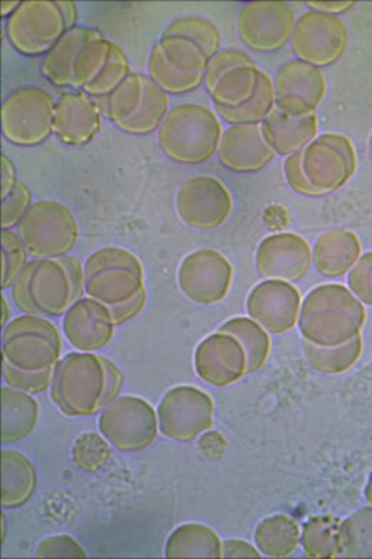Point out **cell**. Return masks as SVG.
<instances>
[{"label": "cell", "instance_id": "6da1fadb", "mask_svg": "<svg viewBox=\"0 0 372 559\" xmlns=\"http://www.w3.org/2000/svg\"><path fill=\"white\" fill-rule=\"evenodd\" d=\"M121 389V372L104 357L69 353L53 369L52 399L68 416L107 409Z\"/></svg>", "mask_w": 372, "mask_h": 559}, {"label": "cell", "instance_id": "7a4b0ae2", "mask_svg": "<svg viewBox=\"0 0 372 559\" xmlns=\"http://www.w3.org/2000/svg\"><path fill=\"white\" fill-rule=\"evenodd\" d=\"M85 295L84 265L75 257L29 261L12 287L13 304L25 314L63 316Z\"/></svg>", "mask_w": 372, "mask_h": 559}, {"label": "cell", "instance_id": "3957f363", "mask_svg": "<svg viewBox=\"0 0 372 559\" xmlns=\"http://www.w3.org/2000/svg\"><path fill=\"white\" fill-rule=\"evenodd\" d=\"M223 134V123L214 109L183 103L169 109L158 130V144L173 163L202 165L218 154Z\"/></svg>", "mask_w": 372, "mask_h": 559}, {"label": "cell", "instance_id": "277c9868", "mask_svg": "<svg viewBox=\"0 0 372 559\" xmlns=\"http://www.w3.org/2000/svg\"><path fill=\"white\" fill-rule=\"evenodd\" d=\"M77 26L75 2L27 0L7 22L9 44L25 57H45L73 27Z\"/></svg>", "mask_w": 372, "mask_h": 559}, {"label": "cell", "instance_id": "5b68a950", "mask_svg": "<svg viewBox=\"0 0 372 559\" xmlns=\"http://www.w3.org/2000/svg\"><path fill=\"white\" fill-rule=\"evenodd\" d=\"M85 295L108 307L127 305L145 288L144 265L131 251L104 247L86 260Z\"/></svg>", "mask_w": 372, "mask_h": 559}, {"label": "cell", "instance_id": "8992f818", "mask_svg": "<svg viewBox=\"0 0 372 559\" xmlns=\"http://www.w3.org/2000/svg\"><path fill=\"white\" fill-rule=\"evenodd\" d=\"M17 237L35 260L61 259L75 249L80 226L61 201H36L17 226Z\"/></svg>", "mask_w": 372, "mask_h": 559}, {"label": "cell", "instance_id": "52a82bcc", "mask_svg": "<svg viewBox=\"0 0 372 559\" xmlns=\"http://www.w3.org/2000/svg\"><path fill=\"white\" fill-rule=\"evenodd\" d=\"M4 361L25 372H44L58 365L62 337L50 320L23 314L3 328Z\"/></svg>", "mask_w": 372, "mask_h": 559}, {"label": "cell", "instance_id": "ba28073f", "mask_svg": "<svg viewBox=\"0 0 372 559\" xmlns=\"http://www.w3.org/2000/svg\"><path fill=\"white\" fill-rule=\"evenodd\" d=\"M57 100L39 86H23L3 100V139L17 146H38L53 135Z\"/></svg>", "mask_w": 372, "mask_h": 559}, {"label": "cell", "instance_id": "9c48e42d", "mask_svg": "<svg viewBox=\"0 0 372 559\" xmlns=\"http://www.w3.org/2000/svg\"><path fill=\"white\" fill-rule=\"evenodd\" d=\"M357 151L346 135L316 136L301 151V169L316 199L341 190L356 176Z\"/></svg>", "mask_w": 372, "mask_h": 559}, {"label": "cell", "instance_id": "30bf717a", "mask_svg": "<svg viewBox=\"0 0 372 559\" xmlns=\"http://www.w3.org/2000/svg\"><path fill=\"white\" fill-rule=\"evenodd\" d=\"M350 43L346 22L339 16L308 11L297 20L291 47L297 59L316 68H327L344 57Z\"/></svg>", "mask_w": 372, "mask_h": 559}, {"label": "cell", "instance_id": "8fae6325", "mask_svg": "<svg viewBox=\"0 0 372 559\" xmlns=\"http://www.w3.org/2000/svg\"><path fill=\"white\" fill-rule=\"evenodd\" d=\"M176 209L183 226L194 230H215L231 217V191L213 176H196L179 187Z\"/></svg>", "mask_w": 372, "mask_h": 559}, {"label": "cell", "instance_id": "7c38bea8", "mask_svg": "<svg viewBox=\"0 0 372 559\" xmlns=\"http://www.w3.org/2000/svg\"><path fill=\"white\" fill-rule=\"evenodd\" d=\"M100 433L115 448L136 452L149 447L158 433L154 407L136 396L118 397L104 409L99 419Z\"/></svg>", "mask_w": 372, "mask_h": 559}, {"label": "cell", "instance_id": "4fadbf2b", "mask_svg": "<svg viewBox=\"0 0 372 559\" xmlns=\"http://www.w3.org/2000/svg\"><path fill=\"white\" fill-rule=\"evenodd\" d=\"M297 16L284 2L247 3L237 21L242 44L260 53L281 50L292 38Z\"/></svg>", "mask_w": 372, "mask_h": 559}, {"label": "cell", "instance_id": "5bb4252c", "mask_svg": "<svg viewBox=\"0 0 372 559\" xmlns=\"http://www.w3.org/2000/svg\"><path fill=\"white\" fill-rule=\"evenodd\" d=\"M233 270L218 251L202 249L188 254L178 270L182 295L196 305H217L229 293Z\"/></svg>", "mask_w": 372, "mask_h": 559}, {"label": "cell", "instance_id": "9a60e30c", "mask_svg": "<svg viewBox=\"0 0 372 559\" xmlns=\"http://www.w3.org/2000/svg\"><path fill=\"white\" fill-rule=\"evenodd\" d=\"M275 107L293 117L312 116L327 95L323 70L293 59L279 68L274 78Z\"/></svg>", "mask_w": 372, "mask_h": 559}, {"label": "cell", "instance_id": "2e32d148", "mask_svg": "<svg viewBox=\"0 0 372 559\" xmlns=\"http://www.w3.org/2000/svg\"><path fill=\"white\" fill-rule=\"evenodd\" d=\"M311 247L296 233H279L265 238L256 253L261 276L281 282H298L311 265Z\"/></svg>", "mask_w": 372, "mask_h": 559}, {"label": "cell", "instance_id": "e0dca14e", "mask_svg": "<svg viewBox=\"0 0 372 559\" xmlns=\"http://www.w3.org/2000/svg\"><path fill=\"white\" fill-rule=\"evenodd\" d=\"M103 119L98 104L91 95L73 91L57 100L53 135L63 145L84 146L98 135Z\"/></svg>", "mask_w": 372, "mask_h": 559}, {"label": "cell", "instance_id": "ac0fdd59", "mask_svg": "<svg viewBox=\"0 0 372 559\" xmlns=\"http://www.w3.org/2000/svg\"><path fill=\"white\" fill-rule=\"evenodd\" d=\"M217 155L224 168L238 174L259 173L277 157L261 126H229L220 139Z\"/></svg>", "mask_w": 372, "mask_h": 559}, {"label": "cell", "instance_id": "d6986e66", "mask_svg": "<svg viewBox=\"0 0 372 559\" xmlns=\"http://www.w3.org/2000/svg\"><path fill=\"white\" fill-rule=\"evenodd\" d=\"M62 326L68 342L84 352L103 349L117 328L109 307L91 297H82L63 314Z\"/></svg>", "mask_w": 372, "mask_h": 559}, {"label": "cell", "instance_id": "ffe728a7", "mask_svg": "<svg viewBox=\"0 0 372 559\" xmlns=\"http://www.w3.org/2000/svg\"><path fill=\"white\" fill-rule=\"evenodd\" d=\"M300 306V293L281 280H268L259 284L248 299V311L252 318L274 332H283L293 326Z\"/></svg>", "mask_w": 372, "mask_h": 559}, {"label": "cell", "instance_id": "44dd1931", "mask_svg": "<svg viewBox=\"0 0 372 559\" xmlns=\"http://www.w3.org/2000/svg\"><path fill=\"white\" fill-rule=\"evenodd\" d=\"M208 401L195 388H176L165 393L158 407L160 432L176 442H188L205 430V420L197 418L200 407Z\"/></svg>", "mask_w": 372, "mask_h": 559}, {"label": "cell", "instance_id": "7402d4cb", "mask_svg": "<svg viewBox=\"0 0 372 559\" xmlns=\"http://www.w3.org/2000/svg\"><path fill=\"white\" fill-rule=\"evenodd\" d=\"M319 117L316 114L293 117L275 108L261 123V130L275 154L291 157L300 153L319 136Z\"/></svg>", "mask_w": 372, "mask_h": 559}, {"label": "cell", "instance_id": "603a6c76", "mask_svg": "<svg viewBox=\"0 0 372 559\" xmlns=\"http://www.w3.org/2000/svg\"><path fill=\"white\" fill-rule=\"evenodd\" d=\"M103 36L95 27L76 26L69 31L40 62V73L45 80L57 88H72V72L77 53L92 40Z\"/></svg>", "mask_w": 372, "mask_h": 559}, {"label": "cell", "instance_id": "cb8c5ba5", "mask_svg": "<svg viewBox=\"0 0 372 559\" xmlns=\"http://www.w3.org/2000/svg\"><path fill=\"white\" fill-rule=\"evenodd\" d=\"M2 405V442L8 444L25 441L38 425V402L29 393L3 388Z\"/></svg>", "mask_w": 372, "mask_h": 559}, {"label": "cell", "instance_id": "d4e9b609", "mask_svg": "<svg viewBox=\"0 0 372 559\" xmlns=\"http://www.w3.org/2000/svg\"><path fill=\"white\" fill-rule=\"evenodd\" d=\"M360 251L361 245L356 234L348 230L329 231L316 241V269L324 276H341L351 267Z\"/></svg>", "mask_w": 372, "mask_h": 559}, {"label": "cell", "instance_id": "484cf974", "mask_svg": "<svg viewBox=\"0 0 372 559\" xmlns=\"http://www.w3.org/2000/svg\"><path fill=\"white\" fill-rule=\"evenodd\" d=\"M2 507L13 510L25 506L36 488V474L31 461L15 451H3Z\"/></svg>", "mask_w": 372, "mask_h": 559}, {"label": "cell", "instance_id": "4316f807", "mask_svg": "<svg viewBox=\"0 0 372 559\" xmlns=\"http://www.w3.org/2000/svg\"><path fill=\"white\" fill-rule=\"evenodd\" d=\"M145 93V75L133 72L117 90L104 98L95 99L104 119L115 126L130 121L140 111Z\"/></svg>", "mask_w": 372, "mask_h": 559}, {"label": "cell", "instance_id": "83f0119b", "mask_svg": "<svg viewBox=\"0 0 372 559\" xmlns=\"http://www.w3.org/2000/svg\"><path fill=\"white\" fill-rule=\"evenodd\" d=\"M169 95L145 75L144 100L130 121L118 126L125 134L145 136L158 132L169 112Z\"/></svg>", "mask_w": 372, "mask_h": 559}, {"label": "cell", "instance_id": "f1b7e54d", "mask_svg": "<svg viewBox=\"0 0 372 559\" xmlns=\"http://www.w3.org/2000/svg\"><path fill=\"white\" fill-rule=\"evenodd\" d=\"M260 73L255 63L229 71L209 93L214 107L238 108L247 104L259 88Z\"/></svg>", "mask_w": 372, "mask_h": 559}, {"label": "cell", "instance_id": "f546056e", "mask_svg": "<svg viewBox=\"0 0 372 559\" xmlns=\"http://www.w3.org/2000/svg\"><path fill=\"white\" fill-rule=\"evenodd\" d=\"M275 108L277 107H275L274 81L268 73L261 71L259 88L247 104L238 108L215 107V112L229 126H261Z\"/></svg>", "mask_w": 372, "mask_h": 559}, {"label": "cell", "instance_id": "4dcf8cb0", "mask_svg": "<svg viewBox=\"0 0 372 559\" xmlns=\"http://www.w3.org/2000/svg\"><path fill=\"white\" fill-rule=\"evenodd\" d=\"M148 78L168 95H187L204 85V75H190L173 68L156 44L148 58Z\"/></svg>", "mask_w": 372, "mask_h": 559}, {"label": "cell", "instance_id": "1f68e13d", "mask_svg": "<svg viewBox=\"0 0 372 559\" xmlns=\"http://www.w3.org/2000/svg\"><path fill=\"white\" fill-rule=\"evenodd\" d=\"M158 45L173 68L190 75H204L211 61L205 50L181 36H160Z\"/></svg>", "mask_w": 372, "mask_h": 559}, {"label": "cell", "instance_id": "d6a6232c", "mask_svg": "<svg viewBox=\"0 0 372 559\" xmlns=\"http://www.w3.org/2000/svg\"><path fill=\"white\" fill-rule=\"evenodd\" d=\"M164 36H181L200 45L211 59L220 52L223 36L213 22L201 16H185L171 22L164 31Z\"/></svg>", "mask_w": 372, "mask_h": 559}, {"label": "cell", "instance_id": "836d02e7", "mask_svg": "<svg viewBox=\"0 0 372 559\" xmlns=\"http://www.w3.org/2000/svg\"><path fill=\"white\" fill-rule=\"evenodd\" d=\"M112 40L103 36V38L92 40L86 47L77 53L75 66L72 72V88L84 91L86 86L95 81L99 72L104 70L108 62Z\"/></svg>", "mask_w": 372, "mask_h": 559}, {"label": "cell", "instance_id": "e575fe53", "mask_svg": "<svg viewBox=\"0 0 372 559\" xmlns=\"http://www.w3.org/2000/svg\"><path fill=\"white\" fill-rule=\"evenodd\" d=\"M131 73L130 59H128L125 50L113 43L104 70L99 72L92 84L86 86L84 93L91 95L94 99L104 98V96L117 90Z\"/></svg>", "mask_w": 372, "mask_h": 559}, {"label": "cell", "instance_id": "d590c367", "mask_svg": "<svg viewBox=\"0 0 372 559\" xmlns=\"http://www.w3.org/2000/svg\"><path fill=\"white\" fill-rule=\"evenodd\" d=\"M214 536L213 531L200 525H183L173 531L169 536L167 547H165V557L168 558H190V557H213V554L196 545L200 540L208 539Z\"/></svg>", "mask_w": 372, "mask_h": 559}, {"label": "cell", "instance_id": "8d00e7d4", "mask_svg": "<svg viewBox=\"0 0 372 559\" xmlns=\"http://www.w3.org/2000/svg\"><path fill=\"white\" fill-rule=\"evenodd\" d=\"M29 264V253L16 233L2 230V290H9Z\"/></svg>", "mask_w": 372, "mask_h": 559}, {"label": "cell", "instance_id": "74e56055", "mask_svg": "<svg viewBox=\"0 0 372 559\" xmlns=\"http://www.w3.org/2000/svg\"><path fill=\"white\" fill-rule=\"evenodd\" d=\"M72 456L73 462L81 469L96 472L108 464L110 448L99 435L85 433L73 444Z\"/></svg>", "mask_w": 372, "mask_h": 559}, {"label": "cell", "instance_id": "f35d334b", "mask_svg": "<svg viewBox=\"0 0 372 559\" xmlns=\"http://www.w3.org/2000/svg\"><path fill=\"white\" fill-rule=\"evenodd\" d=\"M34 205L32 192L25 182H17L16 187L2 199V230L12 231L20 226L23 218Z\"/></svg>", "mask_w": 372, "mask_h": 559}, {"label": "cell", "instance_id": "ab89813d", "mask_svg": "<svg viewBox=\"0 0 372 559\" xmlns=\"http://www.w3.org/2000/svg\"><path fill=\"white\" fill-rule=\"evenodd\" d=\"M3 379L9 388L35 395V393L48 391L52 384L53 369L44 370V372H25L4 361Z\"/></svg>", "mask_w": 372, "mask_h": 559}, {"label": "cell", "instance_id": "60d3db41", "mask_svg": "<svg viewBox=\"0 0 372 559\" xmlns=\"http://www.w3.org/2000/svg\"><path fill=\"white\" fill-rule=\"evenodd\" d=\"M243 66H254L250 55L237 49L220 50L211 59L208 67H206L204 76L205 90L209 94L215 88V85L218 84L220 78L227 75L229 71Z\"/></svg>", "mask_w": 372, "mask_h": 559}, {"label": "cell", "instance_id": "b9f144b4", "mask_svg": "<svg viewBox=\"0 0 372 559\" xmlns=\"http://www.w3.org/2000/svg\"><path fill=\"white\" fill-rule=\"evenodd\" d=\"M36 557L39 558H86L88 552L68 535L49 536L40 540Z\"/></svg>", "mask_w": 372, "mask_h": 559}, {"label": "cell", "instance_id": "7bdbcfd3", "mask_svg": "<svg viewBox=\"0 0 372 559\" xmlns=\"http://www.w3.org/2000/svg\"><path fill=\"white\" fill-rule=\"evenodd\" d=\"M284 176L285 180L288 182V186L291 187V190L296 191L297 194L316 199L314 190L308 186L304 174H302L301 151L300 153L293 154L291 157L285 159Z\"/></svg>", "mask_w": 372, "mask_h": 559}, {"label": "cell", "instance_id": "ee69618b", "mask_svg": "<svg viewBox=\"0 0 372 559\" xmlns=\"http://www.w3.org/2000/svg\"><path fill=\"white\" fill-rule=\"evenodd\" d=\"M352 290L372 305V253L367 254L351 274Z\"/></svg>", "mask_w": 372, "mask_h": 559}, {"label": "cell", "instance_id": "f6af8a7d", "mask_svg": "<svg viewBox=\"0 0 372 559\" xmlns=\"http://www.w3.org/2000/svg\"><path fill=\"white\" fill-rule=\"evenodd\" d=\"M146 305V290L141 293L136 299L128 301L127 305L118 306V307H109L110 313H112V319L115 326H122L130 322V320L135 319L137 314L144 310Z\"/></svg>", "mask_w": 372, "mask_h": 559}, {"label": "cell", "instance_id": "bcb514c9", "mask_svg": "<svg viewBox=\"0 0 372 559\" xmlns=\"http://www.w3.org/2000/svg\"><path fill=\"white\" fill-rule=\"evenodd\" d=\"M17 173L15 163L8 155H2V199L17 185Z\"/></svg>", "mask_w": 372, "mask_h": 559}, {"label": "cell", "instance_id": "7dc6e473", "mask_svg": "<svg viewBox=\"0 0 372 559\" xmlns=\"http://www.w3.org/2000/svg\"><path fill=\"white\" fill-rule=\"evenodd\" d=\"M311 11L327 13V15L339 16L350 11L356 2H308Z\"/></svg>", "mask_w": 372, "mask_h": 559}, {"label": "cell", "instance_id": "c3c4849f", "mask_svg": "<svg viewBox=\"0 0 372 559\" xmlns=\"http://www.w3.org/2000/svg\"><path fill=\"white\" fill-rule=\"evenodd\" d=\"M22 2L20 0H13V2H2V8H0V15L2 17H11L15 15L17 9L21 8Z\"/></svg>", "mask_w": 372, "mask_h": 559}, {"label": "cell", "instance_id": "681fc988", "mask_svg": "<svg viewBox=\"0 0 372 559\" xmlns=\"http://www.w3.org/2000/svg\"><path fill=\"white\" fill-rule=\"evenodd\" d=\"M2 307H3V314H2V328L8 326V320L11 318V310H9L8 301L4 299V296H2Z\"/></svg>", "mask_w": 372, "mask_h": 559}, {"label": "cell", "instance_id": "f907efd6", "mask_svg": "<svg viewBox=\"0 0 372 559\" xmlns=\"http://www.w3.org/2000/svg\"><path fill=\"white\" fill-rule=\"evenodd\" d=\"M369 153H370V159H371V163H372V134L370 136Z\"/></svg>", "mask_w": 372, "mask_h": 559}]
</instances>
